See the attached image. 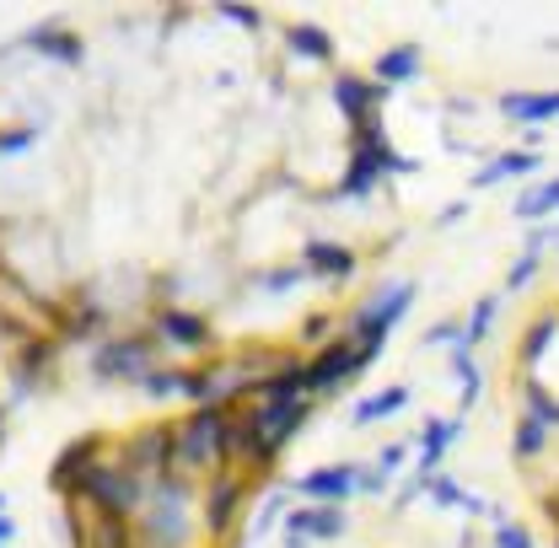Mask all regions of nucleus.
<instances>
[{"mask_svg": "<svg viewBox=\"0 0 559 548\" xmlns=\"http://www.w3.org/2000/svg\"><path fill=\"white\" fill-rule=\"evenodd\" d=\"M226 430H231V419H226L221 404L194 409L183 425H178V436H173V463H189V468L221 463V457H226Z\"/></svg>", "mask_w": 559, "mask_h": 548, "instance_id": "f257e3e1", "label": "nucleus"}, {"mask_svg": "<svg viewBox=\"0 0 559 548\" xmlns=\"http://www.w3.org/2000/svg\"><path fill=\"white\" fill-rule=\"evenodd\" d=\"M415 279H393V285H382V290H371L366 301H360V312H355V323H349V334H388L409 307H415Z\"/></svg>", "mask_w": 559, "mask_h": 548, "instance_id": "f03ea898", "label": "nucleus"}, {"mask_svg": "<svg viewBox=\"0 0 559 548\" xmlns=\"http://www.w3.org/2000/svg\"><path fill=\"white\" fill-rule=\"evenodd\" d=\"M183 500H189L183 484H162V500L145 511V538H151L156 548L183 544V533H189V511H183Z\"/></svg>", "mask_w": 559, "mask_h": 548, "instance_id": "7ed1b4c3", "label": "nucleus"}, {"mask_svg": "<svg viewBox=\"0 0 559 548\" xmlns=\"http://www.w3.org/2000/svg\"><path fill=\"white\" fill-rule=\"evenodd\" d=\"M349 377H360V366H355V344L349 339H329L323 344V355L307 366V393L312 398H329V393H340Z\"/></svg>", "mask_w": 559, "mask_h": 548, "instance_id": "20e7f679", "label": "nucleus"}, {"mask_svg": "<svg viewBox=\"0 0 559 548\" xmlns=\"http://www.w3.org/2000/svg\"><path fill=\"white\" fill-rule=\"evenodd\" d=\"M345 527V505H301L285 516V548H307V538H340Z\"/></svg>", "mask_w": 559, "mask_h": 548, "instance_id": "39448f33", "label": "nucleus"}, {"mask_svg": "<svg viewBox=\"0 0 559 548\" xmlns=\"http://www.w3.org/2000/svg\"><path fill=\"white\" fill-rule=\"evenodd\" d=\"M334 103L345 108V119L366 124V119H377V108L388 103V86H377V81H366V75H334Z\"/></svg>", "mask_w": 559, "mask_h": 548, "instance_id": "423d86ee", "label": "nucleus"}, {"mask_svg": "<svg viewBox=\"0 0 559 548\" xmlns=\"http://www.w3.org/2000/svg\"><path fill=\"white\" fill-rule=\"evenodd\" d=\"M463 441V419H425V430H419V479H436L441 474V457L452 452Z\"/></svg>", "mask_w": 559, "mask_h": 548, "instance_id": "0eeeda50", "label": "nucleus"}, {"mask_svg": "<svg viewBox=\"0 0 559 548\" xmlns=\"http://www.w3.org/2000/svg\"><path fill=\"white\" fill-rule=\"evenodd\" d=\"M419 65H425V49H419V44H393V49L377 55L371 81L393 92V86H404V81H419Z\"/></svg>", "mask_w": 559, "mask_h": 548, "instance_id": "6e6552de", "label": "nucleus"}, {"mask_svg": "<svg viewBox=\"0 0 559 548\" xmlns=\"http://www.w3.org/2000/svg\"><path fill=\"white\" fill-rule=\"evenodd\" d=\"M500 114L516 119V124H527V130H538L544 119H559V92H506L500 97Z\"/></svg>", "mask_w": 559, "mask_h": 548, "instance_id": "1a4fd4ad", "label": "nucleus"}, {"mask_svg": "<svg viewBox=\"0 0 559 548\" xmlns=\"http://www.w3.org/2000/svg\"><path fill=\"white\" fill-rule=\"evenodd\" d=\"M544 167V156L538 151H506V156H495V162H485L479 172H474V189H495V183H506V178H533Z\"/></svg>", "mask_w": 559, "mask_h": 548, "instance_id": "9d476101", "label": "nucleus"}, {"mask_svg": "<svg viewBox=\"0 0 559 548\" xmlns=\"http://www.w3.org/2000/svg\"><path fill=\"white\" fill-rule=\"evenodd\" d=\"M296 489H301V495H312L318 505H340V500L355 495V468H345V463H334V468H312Z\"/></svg>", "mask_w": 559, "mask_h": 548, "instance_id": "9b49d317", "label": "nucleus"}, {"mask_svg": "<svg viewBox=\"0 0 559 548\" xmlns=\"http://www.w3.org/2000/svg\"><path fill=\"white\" fill-rule=\"evenodd\" d=\"M301 270L318 274V279H349L355 274V253L340 242H307L301 248Z\"/></svg>", "mask_w": 559, "mask_h": 548, "instance_id": "f8f14e48", "label": "nucleus"}, {"mask_svg": "<svg viewBox=\"0 0 559 548\" xmlns=\"http://www.w3.org/2000/svg\"><path fill=\"white\" fill-rule=\"evenodd\" d=\"M452 377H457V388H463V409H474V404L485 398V371H479L474 349H468L463 339L452 344Z\"/></svg>", "mask_w": 559, "mask_h": 548, "instance_id": "ddd939ff", "label": "nucleus"}, {"mask_svg": "<svg viewBox=\"0 0 559 548\" xmlns=\"http://www.w3.org/2000/svg\"><path fill=\"white\" fill-rule=\"evenodd\" d=\"M409 398H415V388H382V393H371V398L355 404V425H377V419H388V414L409 409Z\"/></svg>", "mask_w": 559, "mask_h": 548, "instance_id": "4468645a", "label": "nucleus"}, {"mask_svg": "<svg viewBox=\"0 0 559 548\" xmlns=\"http://www.w3.org/2000/svg\"><path fill=\"white\" fill-rule=\"evenodd\" d=\"M516 221H549L559 210V178H544V183H533L522 200H516Z\"/></svg>", "mask_w": 559, "mask_h": 548, "instance_id": "2eb2a0df", "label": "nucleus"}, {"mask_svg": "<svg viewBox=\"0 0 559 548\" xmlns=\"http://www.w3.org/2000/svg\"><path fill=\"white\" fill-rule=\"evenodd\" d=\"M285 49L301 55V60H318V65L334 60V38H329L323 27H290V33H285Z\"/></svg>", "mask_w": 559, "mask_h": 548, "instance_id": "dca6fc26", "label": "nucleus"}, {"mask_svg": "<svg viewBox=\"0 0 559 548\" xmlns=\"http://www.w3.org/2000/svg\"><path fill=\"white\" fill-rule=\"evenodd\" d=\"M522 404H527V419H538L544 430H559V398L544 388V382H522Z\"/></svg>", "mask_w": 559, "mask_h": 548, "instance_id": "f3484780", "label": "nucleus"}, {"mask_svg": "<svg viewBox=\"0 0 559 548\" xmlns=\"http://www.w3.org/2000/svg\"><path fill=\"white\" fill-rule=\"evenodd\" d=\"M544 446H549V430H544L538 419H527V414H522V419H516V430H511V457H516V463H533Z\"/></svg>", "mask_w": 559, "mask_h": 548, "instance_id": "a211bd4d", "label": "nucleus"}, {"mask_svg": "<svg viewBox=\"0 0 559 548\" xmlns=\"http://www.w3.org/2000/svg\"><path fill=\"white\" fill-rule=\"evenodd\" d=\"M162 334L173 344H183V349H200L205 344V323L200 318H189V312H162V323H156Z\"/></svg>", "mask_w": 559, "mask_h": 548, "instance_id": "6ab92c4d", "label": "nucleus"}, {"mask_svg": "<svg viewBox=\"0 0 559 548\" xmlns=\"http://www.w3.org/2000/svg\"><path fill=\"white\" fill-rule=\"evenodd\" d=\"M495 318H500V296H479L474 301V312H468V323H463V344L474 349V344L489 339V329H495Z\"/></svg>", "mask_w": 559, "mask_h": 548, "instance_id": "aec40b11", "label": "nucleus"}, {"mask_svg": "<svg viewBox=\"0 0 559 548\" xmlns=\"http://www.w3.org/2000/svg\"><path fill=\"white\" fill-rule=\"evenodd\" d=\"M237 495H242V484L231 479V474H221V479H215V489H210V527H215V533L231 522V511H237Z\"/></svg>", "mask_w": 559, "mask_h": 548, "instance_id": "412c9836", "label": "nucleus"}, {"mask_svg": "<svg viewBox=\"0 0 559 548\" xmlns=\"http://www.w3.org/2000/svg\"><path fill=\"white\" fill-rule=\"evenodd\" d=\"M555 334H559V318H538V323H527V334H522V366H538V360L549 355Z\"/></svg>", "mask_w": 559, "mask_h": 548, "instance_id": "4be33fe9", "label": "nucleus"}, {"mask_svg": "<svg viewBox=\"0 0 559 548\" xmlns=\"http://www.w3.org/2000/svg\"><path fill=\"white\" fill-rule=\"evenodd\" d=\"M97 371L119 377V371H145V344H108L97 355Z\"/></svg>", "mask_w": 559, "mask_h": 548, "instance_id": "5701e85b", "label": "nucleus"}, {"mask_svg": "<svg viewBox=\"0 0 559 548\" xmlns=\"http://www.w3.org/2000/svg\"><path fill=\"white\" fill-rule=\"evenodd\" d=\"M425 495L441 505V511H463L468 505V489L457 479H447V474H436V479H425Z\"/></svg>", "mask_w": 559, "mask_h": 548, "instance_id": "b1692460", "label": "nucleus"}, {"mask_svg": "<svg viewBox=\"0 0 559 548\" xmlns=\"http://www.w3.org/2000/svg\"><path fill=\"white\" fill-rule=\"evenodd\" d=\"M538 279V253H522L511 270H506V290H527Z\"/></svg>", "mask_w": 559, "mask_h": 548, "instance_id": "393cba45", "label": "nucleus"}, {"mask_svg": "<svg viewBox=\"0 0 559 548\" xmlns=\"http://www.w3.org/2000/svg\"><path fill=\"white\" fill-rule=\"evenodd\" d=\"M495 548H533V533L506 516V522H495Z\"/></svg>", "mask_w": 559, "mask_h": 548, "instance_id": "a878e982", "label": "nucleus"}, {"mask_svg": "<svg viewBox=\"0 0 559 548\" xmlns=\"http://www.w3.org/2000/svg\"><path fill=\"white\" fill-rule=\"evenodd\" d=\"M404 457H409V441H388V446L377 452V474H382V479H393V474L404 468Z\"/></svg>", "mask_w": 559, "mask_h": 548, "instance_id": "bb28decb", "label": "nucleus"}, {"mask_svg": "<svg viewBox=\"0 0 559 548\" xmlns=\"http://www.w3.org/2000/svg\"><path fill=\"white\" fill-rule=\"evenodd\" d=\"M463 339V323H436L430 334H425V349H436V344H457Z\"/></svg>", "mask_w": 559, "mask_h": 548, "instance_id": "cd10ccee", "label": "nucleus"}, {"mask_svg": "<svg viewBox=\"0 0 559 548\" xmlns=\"http://www.w3.org/2000/svg\"><path fill=\"white\" fill-rule=\"evenodd\" d=\"M382 489H388V479L377 468H355V495H382Z\"/></svg>", "mask_w": 559, "mask_h": 548, "instance_id": "c85d7f7f", "label": "nucleus"}, {"mask_svg": "<svg viewBox=\"0 0 559 548\" xmlns=\"http://www.w3.org/2000/svg\"><path fill=\"white\" fill-rule=\"evenodd\" d=\"M549 242H559V226H533V231H527V248H522V253H544Z\"/></svg>", "mask_w": 559, "mask_h": 548, "instance_id": "c756f323", "label": "nucleus"}, {"mask_svg": "<svg viewBox=\"0 0 559 548\" xmlns=\"http://www.w3.org/2000/svg\"><path fill=\"white\" fill-rule=\"evenodd\" d=\"M419 495H425V479H419V474H415V479H409V484H404V489H399V505H393V511H404V505H415Z\"/></svg>", "mask_w": 559, "mask_h": 548, "instance_id": "7c9ffc66", "label": "nucleus"}, {"mask_svg": "<svg viewBox=\"0 0 559 548\" xmlns=\"http://www.w3.org/2000/svg\"><path fill=\"white\" fill-rule=\"evenodd\" d=\"M463 215H468V205H463V200H457V205H447V210H441V215H436V226H457V221H463Z\"/></svg>", "mask_w": 559, "mask_h": 548, "instance_id": "2f4dec72", "label": "nucleus"}, {"mask_svg": "<svg viewBox=\"0 0 559 548\" xmlns=\"http://www.w3.org/2000/svg\"><path fill=\"white\" fill-rule=\"evenodd\" d=\"M226 16L242 22V27H259V11H248V5H226Z\"/></svg>", "mask_w": 559, "mask_h": 548, "instance_id": "473e14b6", "label": "nucleus"}, {"mask_svg": "<svg viewBox=\"0 0 559 548\" xmlns=\"http://www.w3.org/2000/svg\"><path fill=\"white\" fill-rule=\"evenodd\" d=\"M544 511H549V522H555V527H559V500H549V505H544Z\"/></svg>", "mask_w": 559, "mask_h": 548, "instance_id": "72a5a7b5", "label": "nucleus"}]
</instances>
